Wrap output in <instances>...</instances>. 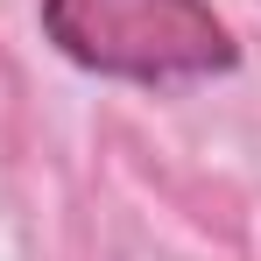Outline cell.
Listing matches in <instances>:
<instances>
[{
    "label": "cell",
    "instance_id": "6da1fadb",
    "mask_svg": "<svg viewBox=\"0 0 261 261\" xmlns=\"http://www.w3.org/2000/svg\"><path fill=\"white\" fill-rule=\"evenodd\" d=\"M43 36L78 71L127 85H198L240 64L233 29L205 0H43Z\"/></svg>",
    "mask_w": 261,
    "mask_h": 261
}]
</instances>
